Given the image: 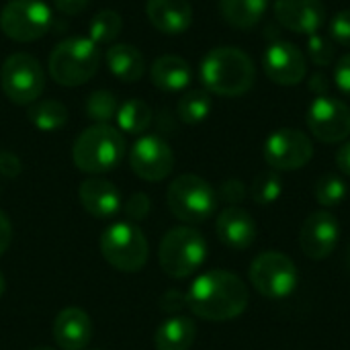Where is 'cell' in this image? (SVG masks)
<instances>
[{
    "mask_svg": "<svg viewBox=\"0 0 350 350\" xmlns=\"http://www.w3.org/2000/svg\"><path fill=\"white\" fill-rule=\"evenodd\" d=\"M248 287L228 271H209L199 275L187 291V308L201 320L228 322L248 308Z\"/></svg>",
    "mask_w": 350,
    "mask_h": 350,
    "instance_id": "1",
    "label": "cell"
},
{
    "mask_svg": "<svg viewBox=\"0 0 350 350\" xmlns=\"http://www.w3.org/2000/svg\"><path fill=\"white\" fill-rule=\"evenodd\" d=\"M199 74L207 92L217 96H242L256 80V68L250 55L232 45L211 49L203 57Z\"/></svg>",
    "mask_w": 350,
    "mask_h": 350,
    "instance_id": "2",
    "label": "cell"
},
{
    "mask_svg": "<svg viewBox=\"0 0 350 350\" xmlns=\"http://www.w3.org/2000/svg\"><path fill=\"white\" fill-rule=\"evenodd\" d=\"M127 150L125 137L109 123H94L84 129L72 148V160L86 174H105L119 166Z\"/></svg>",
    "mask_w": 350,
    "mask_h": 350,
    "instance_id": "3",
    "label": "cell"
},
{
    "mask_svg": "<svg viewBox=\"0 0 350 350\" xmlns=\"http://www.w3.org/2000/svg\"><path fill=\"white\" fill-rule=\"evenodd\" d=\"M100 66V49L90 37H70L57 43L49 55V74L62 86L88 82Z\"/></svg>",
    "mask_w": 350,
    "mask_h": 350,
    "instance_id": "4",
    "label": "cell"
},
{
    "mask_svg": "<svg viewBox=\"0 0 350 350\" xmlns=\"http://www.w3.org/2000/svg\"><path fill=\"white\" fill-rule=\"evenodd\" d=\"M98 248L103 258L121 273H139L150 258L148 238L131 221L111 224L103 232Z\"/></svg>",
    "mask_w": 350,
    "mask_h": 350,
    "instance_id": "5",
    "label": "cell"
},
{
    "mask_svg": "<svg viewBox=\"0 0 350 350\" xmlns=\"http://www.w3.org/2000/svg\"><path fill=\"white\" fill-rule=\"evenodd\" d=\"M207 258V242L195 228L170 230L158 248L160 269L170 279H187L197 273Z\"/></svg>",
    "mask_w": 350,
    "mask_h": 350,
    "instance_id": "6",
    "label": "cell"
},
{
    "mask_svg": "<svg viewBox=\"0 0 350 350\" xmlns=\"http://www.w3.org/2000/svg\"><path fill=\"white\" fill-rule=\"evenodd\" d=\"M168 209L185 224H203L217 209L215 189L197 174L176 176L166 191Z\"/></svg>",
    "mask_w": 350,
    "mask_h": 350,
    "instance_id": "7",
    "label": "cell"
},
{
    "mask_svg": "<svg viewBox=\"0 0 350 350\" xmlns=\"http://www.w3.org/2000/svg\"><path fill=\"white\" fill-rule=\"evenodd\" d=\"M250 283L267 299H285L295 291L299 283V273L295 262L287 254L267 250L252 260Z\"/></svg>",
    "mask_w": 350,
    "mask_h": 350,
    "instance_id": "8",
    "label": "cell"
},
{
    "mask_svg": "<svg viewBox=\"0 0 350 350\" xmlns=\"http://www.w3.org/2000/svg\"><path fill=\"white\" fill-rule=\"evenodd\" d=\"M2 90L14 105H33L45 88V72L37 57L29 53H12L2 64Z\"/></svg>",
    "mask_w": 350,
    "mask_h": 350,
    "instance_id": "9",
    "label": "cell"
},
{
    "mask_svg": "<svg viewBox=\"0 0 350 350\" xmlns=\"http://www.w3.org/2000/svg\"><path fill=\"white\" fill-rule=\"evenodd\" d=\"M49 27L51 10L43 0H8L0 12V29L12 41L41 39Z\"/></svg>",
    "mask_w": 350,
    "mask_h": 350,
    "instance_id": "10",
    "label": "cell"
},
{
    "mask_svg": "<svg viewBox=\"0 0 350 350\" xmlns=\"http://www.w3.org/2000/svg\"><path fill=\"white\" fill-rule=\"evenodd\" d=\"M314 156L312 139L293 127H283L271 133L265 142V160L273 170H299Z\"/></svg>",
    "mask_w": 350,
    "mask_h": 350,
    "instance_id": "11",
    "label": "cell"
},
{
    "mask_svg": "<svg viewBox=\"0 0 350 350\" xmlns=\"http://www.w3.org/2000/svg\"><path fill=\"white\" fill-rule=\"evenodd\" d=\"M308 127L324 144L345 142L350 135L349 105L326 94L318 96L308 111Z\"/></svg>",
    "mask_w": 350,
    "mask_h": 350,
    "instance_id": "12",
    "label": "cell"
},
{
    "mask_svg": "<svg viewBox=\"0 0 350 350\" xmlns=\"http://www.w3.org/2000/svg\"><path fill=\"white\" fill-rule=\"evenodd\" d=\"M129 166L135 176L148 183L164 180L174 168L172 148L158 135L139 137L129 154Z\"/></svg>",
    "mask_w": 350,
    "mask_h": 350,
    "instance_id": "13",
    "label": "cell"
},
{
    "mask_svg": "<svg viewBox=\"0 0 350 350\" xmlns=\"http://www.w3.org/2000/svg\"><path fill=\"white\" fill-rule=\"evenodd\" d=\"M338 238H340L338 219L330 211H316L301 226L299 246L308 258L324 260L336 250Z\"/></svg>",
    "mask_w": 350,
    "mask_h": 350,
    "instance_id": "14",
    "label": "cell"
},
{
    "mask_svg": "<svg viewBox=\"0 0 350 350\" xmlns=\"http://www.w3.org/2000/svg\"><path fill=\"white\" fill-rule=\"evenodd\" d=\"M265 72L279 86H295L306 78L304 51L287 41H275L265 51Z\"/></svg>",
    "mask_w": 350,
    "mask_h": 350,
    "instance_id": "15",
    "label": "cell"
},
{
    "mask_svg": "<svg viewBox=\"0 0 350 350\" xmlns=\"http://www.w3.org/2000/svg\"><path fill=\"white\" fill-rule=\"evenodd\" d=\"M273 10L281 27L299 35H316L326 21L322 0H275Z\"/></svg>",
    "mask_w": 350,
    "mask_h": 350,
    "instance_id": "16",
    "label": "cell"
},
{
    "mask_svg": "<svg viewBox=\"0 0 350 350\" xmlns=\"http://www.w3.org/2000/svg\"><path fill=\"white\" fill-rule=\"evenodd\" d=\"M78 199L82 209L94 219H113L123 207L119 189L107 178H98V176L80 183Z\"/></svg>",
    "mask_w": 350,
    "mask_h": 350,
    "instance_id": "17",
    "label": "cell"
},
{
    "mask_svg": "<svg viewBox=\"0 0 350 350\" xmlns=\"http://www.w3.org/2000/svg\"><path fill=\"white\" fill-rule=\"evenodd\" d=\"M53 340L59 350H86L92 340V320L80 308H66L53 320Z\"/></svg>",
    "mask_w": 350,
    "mask_h": 350,
    "instance_id": "18",
    "label": "cell"
},
{
    "mask_svg": "<svg viewBox=\"0 0 350 350\" xmlns=\"http://www.w3.org/2000/svg\"><path fill=\"white\" fill-rule=\"evenodd\" d=\"M215 234L219 242L232 250H246L256 240V224L242 207H226L215 219Z\"/></svg>",
    "mask_w": 350,
    "mask_h": 350,
    "instance_id": "19",
    "label": "cell"
},
{
    "mask_svg": "<svg viewBox=\"0 0 350 350\" xmlns=\"http://www.w3.org/2000/svg\"><path fill=\"white\" fill-rule=\"evenodd\" d=\"M146 14L164 35H180L193 23V6L189 0H148Z\"/></svg>",
    "mask_w": 350,
    "mask_h": 350,
    "instance_id": "20",
    "label": "cell"
},
{
    "mask_svg": "<svg viewBox=\"0 0 350 350\" xmlns=\"http://www.w3.org/2000/svg\"><path fill=\"white\" fill-rule=\"evenodd\" d=\"M150 78L156 88L166 92H178L191 84L193 70L189 62L180 55H162L152 64Z\"/></svg>",
    "mask_w": 350,
    "mask_h": 350,
    "instance_id": "21",
    "label": "cell"
},
{
    "mask_svg": "<svg viewBox=\"0 0 350 350\" xmlns=\"http://www.w3.org/2000/svg\"><path fill=\"white\" fill-rule=\"evenodd\" d=\"M197 338V326L187 316H172L162 322L156 330V349L158 350H189Z\"/></svg>",
    "mask_w": 350,
    "mask_h": 350,
    "instance_id": "22",
    "label": "cell"
},
{
    "mask_svg": "<svg viewBox=\"0 0 350 350\" xmlns=\"http://www.w3.org/2000/svg\"><path fill=\"white\" fill-rule=\"evenodd\" d=\"M107 66L113 76H117L121 82H137L146 72L144 55L137 47L127 43L111 45L107 51Z\"/></svg>",
    "mask_w": 350,
    "mask_h": 350,
    "instance_id": "23",
    "label": "cell"
},
{
    "mask_svg": "<svg viewBox=\"0 0 350 350\" xmlns=\"http://www.w3.org/2000/svg\"><path fill=\"white\" fill-rule=\"evenodd\" d=\"M269 8V0H219V12L234 29H252Z\"/></svg>",
    "mask_w": 350,
    "mask_h": 350,
    "instance_id": "24",
    "label": "cell"
},
{
    "mask_svg": "<svg viewBox=\"0 0 350 350\" xmlns=\"http://www.w3.org/2000/svg\"><path fill=\"white\" fill-rule=\"evenodd\" d=\"M29 121L39 131H57L68 123V109L59 100H39L29 109Z\"/></svg>",
    "mask_w": 350,
    "mask_h": 350,
    "instance_id": "25",
    "label": "cell"
},
{
    "mask_svg": "<svg viewBox=\"0 0 350 350\" xmlns=\"http://www.w3.org/2000/svg\"><path fill=\"white\" fill-rule=\"evenodd\" d=\"M152 123V109L142 98H129L125 100L117 111V125L125 133H144Z\"/></svg>",
    "mask_w": 350,
    "mask_h": 350,
    "instance_id": "26",
    "label": "cell"
},
{
    "mask_svg": "<svg viewBox=\"0 0 350 350\" xmlns=\"http://www.w3.org/2000/svg\"><path fill=\"white\" fill-rule=\"evenodd\" d=\"M178 117L187 125H197L205 121L211 113V96L207 90H189L178 100Z\"/></svg>",
    "mask_w": 350,
    "mask_h": 350,
    "instance_id": "27",
    "label": "cell"
},
{
    "mask_svg": "<svg viewBox=\"0 0 350 350\" xmlns=\"http://www.w3.org/2000/svg\"><path fill=\"white\" fill-rule=\"evenodd\" d=\"M281 193H283V180H281L277 170L260 172L252 180V187H250V195H252L254 203L260 205V207L273 205L281 197Z\"/></svg>",
    "mask_w": 350,
    "mask_h": 350,
    "instance_id": "28",
    "label": "cell"
},
{
    "mask_svg": "<svg viewBox=\"0 0 350 350\" xmlns=\"http://www.w3.org/2000/svg\"><path fill=\"white\" fill-rule=\"evenodd\" d=\"M121 27H123V21L119 16V12L115 10H100L98 14L92 16L90 21V27H88V37L100 45V43H111L115 41V37L121 33Z\"/></svg>",
    "mask_w": 350,
    "mask_h": 350,
    "instance_id": "29",
    "label": "cell"
},
{
    "mask_svg": "<svg viewBox=\"0 0 350 350\" xmlns=\"http://www.w3.org/2000/svg\"><path fill=\"white\" fill-rule=\"evenodd\" d=\"M117 111L119 103L111 90H94L86 98V115L94 123H109L113 117H117Z\"/></svg>",
    "mask_w": 350,
    "mask_h": 350,
    "instance_id": "30",
    "label": "cell"
},
{
    "mask_svg": "<svg viewBox=\"0 0 350 350\" xmlns=\"http://www.w3.org/2000/svg\"><path fill=\"white\" fill-rule=\"evenodd\" d=\"M316 199L324 207H336L347 199V183L338 174H324L316 183Z\"/></svg>",
    "mask_w": 350,
    "mask_h": 350,
    "instance_id": "31",
    "label": "cell"
},
{
    "mask_svg": "<svg viewBox=\"0 0 350 350\" xmlns=\"http://www.w3.org/2000/svg\"><path fill=\"white\" fill-rule=\"evenodd\" d=\"M330 39L340 47H350V8L340 10L332 16Z\"/></svg>",
    "mask_w": 350,
    "mask_h": 350,
    "instance_id": "32",
    "label": "cell"
},
{
    "mask_svg": "<svg viewBox=\"0 0 350 350\" xmlns=\"http://www.w3.org/2000/svg\"><path fill=\"white\" fill-rule=\"evenodd\" d=\"M308 49H310V57L318 64V66H328L334 59V47L328 39H324L322 35H310L308 41Z\"/></svg>",
    "mask_w": 350,
    "mask_h": 350,
    "instance_id": "33",
    "label": "cell"
},
{
    "mask_svg": "<svg viewBox=\"0 0 350 350\" xmlns=\"http://www.w3.org/2000/svg\"><path fill=\"white\" fill-rule=\"evenodd\" d=\"M150 197L146 195V193H133L127 201H125V205L121 207L123 211H125V215H127V219L131 221V224H135V221H142V219H146V215L150 213Z\"/></svg>",
    "mask_w": 350,
    "mask_h": 350,
    "instance_id": "34",
    "label": "cell"
},
{
    "mask_svg": "<svg viewBox=\"0 0 350 350\" xmlns=\"http://www.w3.org/2000/svg\"><path fill=\"white\" fill-rule=\"evenodd\" d=\"M219 197H221L226 203H230V207H236L238 203H242V201L246 199V187H244L242 180L230 178V180H226V183L219 187Z\"/></svg>",
    "mask_w": 350,
    "mask_h": 350,
    "instance_id": "35",
    "label": "cell"
},
{
    "mask_svg": "<svg viewBox=\"0 0 350 350\" xmlns=\"http://www.w3.org/2000/svg\"><path fill=\"white\" fill-rule=\"evenodd\" d=\"M334 82L342 94L350 96V53L342 55L334 68Z\"/></svg>",
    "mask_w": 350,
    "mask_h": 350,
    "instance_id": "36",
    "label": "cell"
},
{
    "mask_svg": "<svg viewBox=\"0 0 350 350\" xmlns=\"http://www.w3.org/2000/svg\"><path fill=\"white\" fill-rule=\"evenodd\" d=\"M23 170V164L18 156H14L8 150H0V174L4 178H16Z\"/></svg>",
    "mask_w": 350,
    "mask_h": 350,
    "instance_id": "37",
    "label": "cell"
},
{
    "mask_svg": "<svg viewBox=\"0 0 350 350\" xmlns=\"http://www.w3.org/2000/svg\"><path fill=\"white\" fill-rule=\"evenodd\" d=\"M160 308L172 316H176L183 308H187V293H180L176 289L172 291H166L160 299Z\"/></svg>",
    "mask_w": 350,
    "mask_h": 350,
    "instance_id": "38",
    "label": "cell"
},
{
    "mask_svg": "<svg viewBox=\"0 0 350 350\" xmlns=\"http://www.w3.org/2000/svg\"><path fill=\"white\" fill-rule=\"evenodd\" d=\"M12 242V224H10V217L0 209V256L8 250Z\"/></svg>",
    "mask_w": 350,
    "mask_h": 350,
    "instance_id": "39",
    "label": "cell"
},
{
    "mask_svg": "<svg viewBox=\"0 0 350 350\" xmlns=\"http://www.w3.org/2000/svg\"><path fill=\"white\" fill-rule=\"evenodd\" d=\"M55 8L62 14H78L80 10H84L88 6V0H53Z\"/></svg>",
    "mask_w": 350,
    "mask_h": 350,
    "instance_id": "40",
    "label": "cell"
},
{
    "mask_svg": "<svg viewBox=\"0 0 350 350\" xmlns=\"http://www.w3.org/2000/svg\"><path fill=\"white\" fill-rule=\"evenodd\" d=\"M336 164H338V168L347 176H350V142H347L345 146H340V150L336 154Z\"/></svg>",
    "mask_w": 350,
    "mask_h": 350,
    "instance_id": "41",
    "label": "cell"
},
{
    "mask_svg": "<svg viewBox=\"0 0 350 350\" xmlns=\"http://www.w3.org/2000/svg\"><path fill=\"white\" fill-rule=\"evenodd\" d=\"M4 289H6V281H4V275L0 273V297L4 295Z\"/></svg>",
    "mask_w": 350,
    "mask_h": 350,
    "instance_id": "42",
    "label": "cell"
},
{
    "mask_svg": "<svg viewBox=\"0 0 350 350\" xmlns=\"http://www.w3.org/2000/svg\"><path fill=\"white\" fill-rule=\"evenodd\" d=\"M31 350H55V349H51V347H35V349H31Z\"/></svg>",
    "mask_w": 350,
    "mask_h": 350,
    "instance_id": "43",
    "label": "cell"
},
{
    "mask_svg": "<svg viewBox=\"0 0 350 350\" xmlns=\"http://www.w3.org/2000/svg\"><path fill=\"white\" fill-rule=\"evenodd\" d=\"M347 265H349V269H350V250H349V256H347Z\"/></svg>",
    "mask_w": 350,
    "mask_h": 350,
    "instance_id": "44",
    "label": "cell"
}]
</instances>
